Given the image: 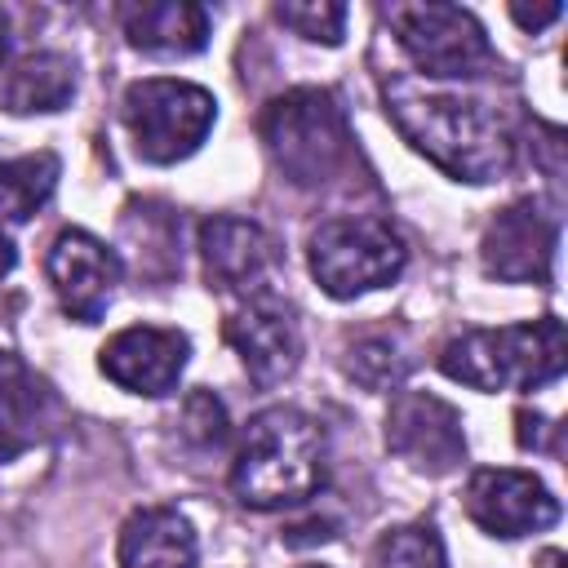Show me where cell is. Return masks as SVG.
Segmentation results:
<instances>
[{
  "label": "cell",
  "mask_w": 568,
  "mask_h": 568,
  "mask_svg": "<svg viewBox=\"0 0 568 568\" xmlns=\"http://www.w3.org/2000/svg\"><path fill=\"white\" fill-rule=\"evenodd\" d=\"M537 568H568V559H564V550H541Z\"/></svg>",
  "instance_id": "484cf974"
},
{
  "label": "cell",
  "mask_w": 568,
  "mask_h": 568,
  "mask_svg": "<svg viewBox=\"0 0 568 568\" xmlns=\"http://www.w3.org/2000/svg\"><path fill=\"white\" fill-rule=\"evenodd\" d=\"M44 271H49V284H53L62 311L80 324L102 320V311L111 306V293L120 284V257L98 235H89L80 226L53 235Z\"/></svg>",
  "instance_id": "7c38bea8"
},
{
  "label": "cell",
  "mask_w": 568,
  "mask_h": 568,
  "mask_svg": "<svg viewBox=\"0 0 568 568\" xmlns=\"http://www.w3.org/2000/svg\"><path fill=\"white\" fill-rule=\"evenodd\" d=\"M182 426H186V435H191L200 448H217V444L226 439V408H222L209 390H195V395L186 399V408H182Z\"/></svg>",
  "instance_id": "603a6c76"
},
{
  "label": "cell",
  "mask_w": 568,
  "mask_h": 568,
  "mask_svg": "<svg viewBox=\"0 0 568 568\" xmlns=\"http://www.w3.org/2000/svg\"><path fill=\"white\" fill-rule=\"evenodd\" d=\"M382 102L404 142L448 178L479 186L515 169V129L493 102L435 93L413 80H386Z\"/></svg>",
  "instance_id": "6da1fadb"
},
{
  "label": "cell",
  "mask_w": 568,
  "mask_h": 568,
  "mask_svg": "<svg viewBox=\"0 0 568 568\" xmlns=\"http://www.w3.org/2000/svg\"><path fill=\"white\" fill-rule=\"evenodd\" d=\"M75 93V62L67 53L40 49L13 62L4 80V111L13 115H49L62 111Z\"/></svg>",
  "instance_id": "ac0fdd59"
},
{
  "label": "cell",
  "mask_w": 568,
  "mask_h": 568,
  "mask_svg": "<svg viewBox=\"0 0 568 568\" xmlns=\"http://www.w3.org/2000/svg\"><path fill=\"white\" fill-rule=\"evenodd\" d=\"M200 262L204 275L217 293H235V297H262L280 253L275 240L248 222V217H209L200 226Z\"/></svg>",
  "instance_id": "5bb4252c"
},
{
  "label": "cell",
  "mask_w": 568,
  "mask_h": 568,
  "mask_svg": "<svg viewBox=\"0 0 568 568\" xmlns=\"http://www.w3.org/2000/svg\"><path fill=\"white\" fill-rule=\"evenodd\" d=\"M58 186V155L53 151H27L4 155L0 151V226L27 222Z\"/></svg>",
  "instance_id": "d6986e66"
},
{
  "label": "cell",
  "mask_w": 568,
  "mask_h": 568,
  "mask_svg": "<svg viewBox=\"0 0 568 568\" xmlns=\"http://www.w3.org/2000/svg\"><path fill=\"white\" fill-rule=\"evenodd\" d=\"M346 373L368 386V390H390L399 377H404V359H399V346L390 337H359L351 351H346Z\"/></svg>",
  "instance_id": "7402d4cb"
},
{
  "label": "cell",
  "mask_w": 568,
  "mask_h": 568,
  "mask_svg": "<svg viewBox=\"0 0 568 568\" xmlns=\"http://www.w3.org/2000/svg\"><path fill=\"white\" fill-rule=\"evenodd\" d=\"M275 18L315 44H342V31H346V4L337 0H280Z\"/></svg>",
  "instance_id": "44dd1931"
},
{
  "label": "cell",
  "mask_w": 568,
  "mask_h": 568,
  "mask_svg": "<svg viewBox=\"0 0 568 568\" xmlns=\"http://www.w3.org/2000/svg\"><path fill=\"white\" fill-rule=\"evenodd\" d=\"M191 342L178 328H155V324H133L120 328L115 337H106V346L98 351V368L106 382H115L129 395H169L182 382Z\"/></svg>",
  "instance_id": "4fadbf2b"
},
{
  "label": "cell",
  "mask_w": 568,
  "mask_h": 568,
  "mask_svg": "<svg viewBox=\"0 0 568 568\" xmlns=\"http://www.w3.org/2000/svg\"><path fill=\"white\" fill-rule=\"evenodd\" d=\"M13 262H18V253H13V240L4 235V226H0V280L13 271Z\"/></svg>",
  "instance_id": "d4e9b609"
},
{
  "label": "cell",
  "mask_w": 568,
  "mask_h": 568,
  "mask_svg": "<svg viewBox=\"0 0 568 568\" xmlns=\"http://www.w3.org/2000/svg\"><path fill=\"white\" fill-rule=\"evenodd\" d=\"M559 226L537 200H515L484 226L479 262L501 284H546L555 266Z\"/></svg>",
  "instance_id": "9c48e42d"
},
{
  "label": "cell",
  "mask_w": 568,
  "mask_h": 568,
  "mask_svg": "<svg viewBox=\"0 0 568 568\" xmlns=\"http://www.w3.org/2000/svg\"><path fill=\"white\" fill-rule=\"evenodd\" d=\"M4 53H9V13L0 9V62H4Z\"/></svg>",
  "instance_id": "4316f807"
},
{
  "label": "cell",
  "mask_w": 568,
  "mask_h": 568,
  "mask_svg": "<svg viewBox=\"0 0 568 568\" xmlns=\"http://www.w3.org/2000/svg\"><path fill=\"white\" fill-rule=\"evenodd\" d=\"M257 129L271 164L302 191L333 186L355 160L346 115L328 89H288L271 98Z\"/></svg>",
  "instance_id": "277c9868"
},
{
  "label": "cell",
  "mask_w": 568,
  "mask_h": 568,
  "mask_svg": "<svg viewBox=\"0 0 568 568\" xmlns=\"http://www.w3.org/2000/svg\"><path fill=\"white\" fill-rule=\"evenodd\" d=\"M67 422L58 390L13 351H0V462L49 439Z\"/></svg>",
  "instance_id": "9a60e30c"
},
{
  "label": "cell",
  "mask_w": 568,
  "mask_h": 568,
  "mask_svg": "<svg viewBox=\"0 0 568 568\" xmlns=\"http://www.w3.org/2000/svg\"><path fill=\"white\" fill-rule=\"evenodd\" d=\"M222 333H226L231 351L240 355L244 373L262 390H271L284 377H293V368L302 364V328H297L293 311L271 293L240 297V306L226 315Z\"/></svg>",
  "instance_id": "30bf717a"
},
{
  "label": "cell",
  "mask_w": 568,
  "mask_h": 568,
  "mask_svg": "<svg viewBox=\"0 0 568 568\" xmlns=\"http://www.w3.org/2000/svg\"><path fill=\"white\" fill-rule=\"evenodd\" d=\"M324 479V430L302 408H266L248 422L235 462L231 493L248 510H284L306 501Z\"/></svg>",
  "instance_id": "7a4b0ae2"
},
{
  "label": "cell",
  "mask_w": 568,
  "mask_h": 568,
  "mask_svg": "<svg viewBox=\"0 0 568 568\" xmlns=\"http://www.w3.org/2000/svg\"><path fill=\"white\" fill-rule=\"evenodd\" d=\"M386 448L417 475H453L466 462L462 413L430 390H399L386 413Z\"/></svg>",
  "instance_id": "ba28073f"
},
{
  "label": "cell",
  "mask_w": 568,
  "mask_h": 568,
  "mask_svg": "<svg viewBox=\"0 0 568 568\" xmlns=\"http://www.w3.org/2000/svg\"><path fill=\"white\" fill-rule=\"evenodd\" d=\"M120 27L142 53H200L209 40V9L191 0H129L120 4Z\"/></svg>",
  "instance_id": "2e32d148"
},
{
  "label": "cell",
  "mask_w": 568,
  "mask_h": 568,
  "mask_svg": "<svg viewBox=\"0 0 568 568\" xmlns=\"http://www.w3.org/2000/svg\"><path fill=\"white\" fill-rule=\"evenodd\" d=\"M568 364V337L559 315H541L506 328H470L439 351L444 377L470 390H537Z\"/></svg>",
  "instance_id": "3957f363"
},
{
  "label": "cell",
  "mask_w": 568,
  "mask_h": 568,
  "mask_svg": "<svg viewBox=\"0 0 568 568\" xmlns=\"http://www.w3.org/2000/svg\"><path fill=\"white\" fill-rule=\"evenodd\" d=\"M386 22L399 49L413 58V67L435 80H475L497 67V53L479 18L462 4H439V0L386 4Z\"/></svg>",
  "instance_id": "52a82bcc"
},
{
  "label": "cell",
  "mask_w": 568,
  "mask_h": 568,
  "mask_svg": "<svg viewBox=\"0 0 568 568\" xmlns=\"http://www.w3.org/2000/svg\"><path fill=\"white\" fill-rule=\"evenodd\" d=\"M564 13V4L559 0H550V4H537V9H528V4H510V18L524 27V31H541L546 22H555Z\"/></svg>",
  "instance_id": "cb8c5ba5"
},
{
  "label": "cell",
  "mask_w": 568,
  "mask_h": 568,
  "mask_svg": "<svg viewBox=\"0 0 568 568\" xmlns=\"http://www.w3.org/2000/svg\"><path fill=\"white\" fill-rule=\"evenodd\" d=\"M466 515L475 528H484L488 537L515 541L528 532H541L559 519V501L550 497V488L528 475V470H510V466H484L470 475L466 484Z\"/></svg>",
  "instance_id": "8fae6325"
},
{
  "label": "cell",
  "mask_w": 568,
  "mask_h": 568,
  "mask_svg": "<svg viewBox=\"0 0 568 568\" xmlns=\"http://www.w3.org/2000/svg\"><path fill=\"white\" fill-rule=\"evenodd\" d=\"M306 262H311V275L315 284L337 297V302H351V297H364L373 288H386L404 275V262H408V248L404 240L390 231V222L382 217H328L311 231L306 240Z\"/></svg>",
  "instance_id": "5b68a950"
},
{
  "label": "cell",
  "mask_w": 568,
  "mask_h": 568,
  "mask_svg": "<svg viewBox=\"0 0 568 568\" xmlns=\"http://www.w3.org/2000/svg\"><path fill=\"white\" fill-rule=\"evenodd\" d=\"M124 129L133 138V151L146 164H178L200 151L217 120V102L209 89L191 80H138L124 89Z\"/></svg>",
  "instance_id": "8992f818"
},
{
  "label": "cell",
  "mask_w": 568,
  "mask_h": 568,
  "mask_svg": "<svg viewBox=\"0 0 568 568\" xmlns=\"http://www.w3.org/2000/svg\"><path fill=\"white\" fill-rule=\"evenodd\" d=\"M311 568H320V564H311Z\"/></svg>",
  "instance_id": "83f0119b"
},
{
  "label": "cell",
  "mask_w": 568,
  "mask_h": 568,
  "mask_svg": "<svg viewBox=\"0 0 568 568\" xmlns=\"http://www.w3.org/2000/svg\"><path fill=\"white\" fill-rule=\"evenodd\" d=\"M120 568H195V528L169 506H142L120 528Z\"/></svg>",
  "instance_id": "e0dca14e"
},
{
  "label": "cell",
  "mask_w": 568,
  "mask_h": 568,
  "mask_svg": "<svg viewBox=\"0 0 568 568\" xmlns=\"http://www.w3.org/2000/svg\"><path fill=\"white\" fill-rule=\"evenodd\" d=\"M368 568H444V546L430 524H404L377 537Z\"/></svg>",
  "instance_id": "ffe728a7"
}]
</instances>
